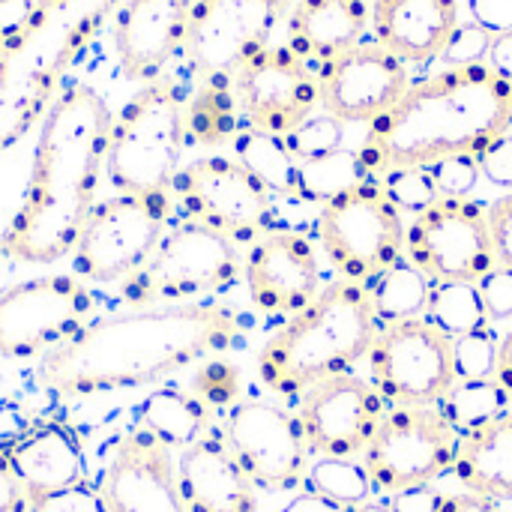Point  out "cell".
Instances as JSON below:
<instances>
[{"label": "cell", "mask_w": 512, "mask_h": 512, "mask_svg": "<svg viewBox=\"0 0 512 512\" xmlns=\"http://www.w3.org/2000/svg\"><path fill=\"white\" fill-rule=\"evenodd\" d=\"M246 318L216 300L129 309L93 318L36 369L42 390L63 399L150 387L246 339Z\"/></svg>", "instance_id": "1"}, {"label": "cell", "mask_w": 512, "mask_h": 512, "mask_svg": "<svg viewBox=\"0 0 512 512\" xmlns=\"http://www.w3.org/2000/svg\"><path fill=\"white\" fill-rule=\"evenodd\" d=\"M111 126V108L90 84L63 87L39 123L27 192L3 231L0 255L24 264H54L72 255L96 207Z\"/></svg>", "instance_id": "2"}, {"label": "cell", "mask_w": 512, "mask_h": 512, "mask_svg": "<svg viewBox=\"0 0 512 512\" xmlns=\"http://www.w3.org/2000/svg\"><path fill=\"white\" fill-rule=\"evenodd\" d=\"M512 129V84L489 63L447 66L411 81L402 99L369 123L357 159L369 177L480 156Z\"/></svg>", "instance_id": "3"}, {"label": "cell", "mask_w": 512, "mask_h": 512, "mask_svg": "<svg viewBox=\"0 0 512 512\" xmlns=\"http://www.w3.org/2000/svg\"><path fill=\"white\" fill-rule=\"evenodd\" d=\"M123 0H33L0 39V150L18 144L54 105L66 75Z\"/></svg>", "instance_id": "4"}, {"label": "cell", "mask_w": 512, "mask_h": 512, "mask_svg": "<svg viewBox=\"0 0 512 512\" xmlns=\"http://www.w3.org/2000/svg\"><path fill=\"white\" fill-rule=\"evenodd\" d=\"M381 321L369 291L336 279L303 312L291 315L258 351V378L279 399H300L312 387L348 375L369 357Z\"/></svg>", "instance_id": "5"}, {"label": "cell", "mask_w": 512, "mask_h": 512, "mask_svg": "<svg viewBox=\"0 0 512 512\" xmlns=\"http://www.w3.org/2000/svg\"><path fill=\"white\" fill-rule=\"evenodd\" d=\"M189 93L174 78L144 84L111 126L105 177L123 195H171L180 171Z\"/></svg>", "instance_id": "6"}, {"label": "cell", "mask_w": 512, "mask_h": 512, "mask_svg": "<svg viewBox=\"0 0 512 512\" xmlns=\"http://www.w3.org/2000/svg\"><path fill=\"white\" fill-rule=\"evenodd\" d=\"M243 276V255L234 240L201 225L177 222L165 231L153 255L120 282V297L132 309L204 303L225 294Z\"/></svg>", "instance_id": "7"}, {"label": "cell", "mask_w": 512, "mask_h": 512, "mask_svg": "<svg viewBox=\"0 0 512 512\" xmlns=\"http://www.w3.org/2000/svg\"><path fill=\"white\" fill-rule=\"evenodd\" d=\"M405 213L381 177H363L321 204L315 234L339 279L369 285L405 258Z\"/></svg>", "instance_id": "8"}, {"label": "cell", "mask_w": 512, "mask_h": 512, "mask_svg": "<svg viewBox=\"0 0 512 512\" xmlns=\"http://www.w3.org/2000/svg\"><path fill=\"white\" fill-rule=\"evenodd\" d=\"M174 213L171 195H111L96 201L75 246L72 270L84 282H123L159 246Z\"/></svg>", "instance_id": "9"}, {"label": "cell", "mask_w": 512, "mask_h": 512, "mask_svg": "<svg viewBox=\"0 0 512 512\" xmlns=\"http://www.w3.org/2000/svg\"><path fill=\"white\" fill-rule=\"evenodd\" d=\"M462 435L438 405L387 408L375 438L360 456L375 492L396 495L435 486L453 471Z\"/></svg>", "instance_id": "10"}, {"label": "cell", "mask_w": 512, "mask_h": 512, "mask_svg": "<svg viewBox=\"0 0 512 512\" xmlns=\"http://www.w3.org/2000/svg\"><path fill=\"white\" fill-rule=\"evenodd\" d=\"M405 258L429 282H483L498 267L489 207L468 195H441L405 228Z\"/></svg>", "instance_id": "11"}, {"label": "cell", "mask_w": 512, "mask_h": 512, "mask_svg": "<svg viewBox=\"0 0 512 512\" xmlns=\"http://www.w3.org/2000/svg\"><path fill=\"white\" fill-rule=\"evenodd\" d=\"M171 201L189 222H201L234 243H255L276 231V198L231 156H201L180 168Z\"/></svg>", "instance_id": "12"}, {"label": "cell", "mask_w": 512, "mask_h": 512, "mask_svg": "<svg viewBox=\"0 0 512 512\" xmlns=\"http://www.w3.org/2000/svg\"><path fill=\"white\" fill-rule=\"evenodd\" d=\"M369 372L387 408L441 405L459 381L456 342L426 318L381 324Z\"/></svg>", "instance_id": "13"}, {"label": "cell", "mask_w": 512, "mask_h": 512, "mask_svg": "<svg viewBox=\"0 0 512 512\" xmlns=\"http://www.w3.org/2000/svg\"><path fill=\"white\" fill-rule=\"evenodd\" d=\"M96 303L84 279L42 276L0 294V360L51 354L93 321Z\"/></svg>", "instance_id": "14"}, {"label": "cell", "mask_w": 512, "mask_h": 512, "mask_svg": "<svg viewBox=\"0 0 512 512\" xmlns=\"http://www.w3.org/2000/svg\"><path fill=\"white\" fill-rule=\"evenodd\" d=\"M291 0H195L183 57L198 81L234 78L237 69L270 45L291 12Z\"/></svg>", "instance_id": "15"}, {"label": "cell", "mask_w": 512, "mask_h": 512, "mask_svg": "<svg viewBox=\"0 0 512 512\" xmlns=\"http://www.w3.org/2000/svg\"><path fill=\"white\" fill-rule=\"evenodd\" d=\"M222 438L255 483V489H303L312 468V450L294 411L267 399H240L225 417Z\"/></svg>", "instance_id": "16"}, {"label": "cell", "mask_w": 512, "mask_h": 512, "mask_svg": "<svg viewBox=\"0 0 512 512\" xmlns=\"http://www.w3.org/2000/svg\"><path fill=\"white\" fill-rule=\"evenodd\" d=\"M231 84L243 129L288 138L321 108L315 69L288 45L258 51L237 69Z\"/></svg>", "instance_id": "17"}, {"label": "cell", "mask_w": 512, "mask_h": 512, "mask_svg": "<svg viewBox=\"0 0 512 512\" xmlns=\"http://www.w3.org/2000/svg\"><path fill=\"white\" fill-rule=\"evenodd\" d=\"M387 402L372 381L336 375L297 399V420L306 444L321 459H357L375 438Z\"/></svg>", "instance_id": "18"}, {"label": "cell", "mask_w": 512, "mask_h": 512, "mask_svg": "<svg viewBox=\"0 0 512 512\" xmlns=\"http://www.w3.org/2000/svg\"><path fill=\"white\" fill-rule=\"evenodd\" d=\"M321 111L345 123H375L411 87L408 66L375 39L315 69Z\"/></svg>", "instance_id": "19"}, {"label": "cell", "mask_w": 512, "mask_h": 512, "mask_svg": "<svg viewBox=\"0 0 512 512\" xmlns=\"http://www.w3.org/2000/svg\"><path fill=\"white\" fill-rule=\"evenodd\" d=\"M243 282L258 312L270 318H291L324 291L318 249L306 234L276 228L246 252Z\"/></svg>", "instance_id": "20"}, {"label": "cell", "mask_w": 512, "mask_h": 512, "mask_svg": "<svg viewBox=\"0 0 512 512\" xmlns=\"http://www.w3.org/2000/svg\"><path fill=\"white\" fill-rule=\"evenodd\" d=\"M96 486L108 512H189L174 453L138 426L111 444Z\"/></svg>", "instance_id": "21"}, {"label": "cell", "mask_w": 512, "mask_h": 512, "mask_svg": "<svg viewBox=\"0 0 512 512\" xmlns=\"http://www.w3.org/2000/svg\"><path fill=\"white\" fill-rule=\"evenodd\" d=\"M195 0H123L111 21L120 72L129 81H156L183 54Z\"/></svg>", "instance_id": "22"}, {"label": "cell", "mask_w": 512, "mask_h": 512, "mask_svg": "<svg viewBox=\"0 0 512 512\" xmlns=\"http://www.w3.org/2000/svg\"><path fill=\"white\" fill-rule=\"evenodd\" d=\"M3 456L27 504L87 483L84 447L75 429L60 420H42L24 429L3 447Z\"/></svg>", "instance_id": "23"}, {"label": "cell", "mask_w": 512, "mask_h": 512, "mask_svg": "<svg viewBox=\"0 0 512 512\" xmlns=\"http://www.w3.org/2000/svg\"><path fill=\"white\" fill-rule=\"evenodd\" d=\"M177 477L189 512H258V489L222 429H210L177 453Z\"/></svg>", "instance_id": "24"}, {"label": "cell", "mask_w": 512, "mask_h": 512, "mask_svg": "<svg viewBox=\"0 0 512 512\" xmlns=\"http://www.w3.org/2000/svg\"><path fill=\"white\" fill-rule=\"evenodd\" d=\"M459 0H375L372 33L405 66H426L447 54L459 30Z\"/></svg>", "instance_id": "25"}, {"label": "cell", "mask_w": 512, "mask_h": 512, "mask_svg": "<svg viewBox=\"0 0 512 512\" xmlns=\"http://www.w3.org/2000/svg\"><path fill=\"white\" fill-rule=\"evenodd\" d=\"M372 9L366 0H294L288 15V48L312 69L366 42Z\"/></svg>", "instance_id": "26"}, {"label": "cell", "mask_w": 512, "mask_h": 512, "mask_svg": "<svg viewBox=\"0 0 512 512\" xmlns=\"http://www.w3.org/2000/svg\"><path fill=\"white\" fill-rule=\"evenodd\" d=\"M456 480L465 492L512 501V411L492 417L489 423L471 429L459 441V456L453 465Z\"/></svg>", "instance_id": "27"}, {"label": "cell", "mask_w": 512, "mask_h": 512, "mask_svg": "<svg viewBox=\"0 0 512 512\" xmlns=\"http://www.w3.org/2000/svg\"><path fill=\"white\" fill-rule=\"evenodd\" d=\"M135 420H138L135 426L141 432L162 441L171 453L186 450L189 444H195L201 435H207L213 429L210 408L195 393H183V390H171V387L153 390L138 405Z\"/></svg>", "instance_id": "28"}, {"label": "cell", "mask_w": 512, "mask_h": 512, "mask_svg": "<svg viewBox=\"0 0 512 512\" xmlns=\"http://www.w3.org/2000/svg\"><path fill=\"white\" fill-rule=\"evenodd\" d=\"M231 147H234V159L243 168H249L273 198H303L300 162L288 150L285 138L255 129H240Z\"/></svg>", "instance_id": "29"}, {"label": "cell", "mask_w": 512, "mask_h": 512, "mask_svg": "<svg viewBox=\"0 0 512 512\" xmlns=\"http://www.w3.org/2000/svg\"><path fill=\"white\" fill-rule=\"evenodd\" d=\"M240 108L234 96L231 78H213L201 81L195 96L186 105V132L192 144L216 147L225 141H234L240 132Z\"/></svg>", "instance_id": "30"}, {"label": "cell", "mask_w": 512, "mask_h": 512, "mask_svg": "<svg viewBox=\"0 0 512 512\" xmlns=\"http://www.w3.org/2000/svg\"><path fill=\"white\" fill-rule=\"evenodd\" d=\"M363 288L369 291L378 321L396 324V321L423 318L432 282L408 258H402L399 264H393L390 270H384L378 279H372Z\"/></svg>", "instance_id": "31"}, {"label": "cell", "mask_w": 512, "mask_h": 512, "mask_svg": "<svg viewBox=\"0 0 512 512\" xmlns=\"http://www.w3.org/2000/svg\"><path fill=\"white\" fill-rule=\"evenodd\" d=\"M423 318L444 330L450 339H462L492 327L480 288L471 282H432Z\"/></svg>", "instance_id": "32"}, {"label": "cell", "mask_w": 512, "mask_h": 512, "mask_svg": "<svg viewBox=\"0 0 512 512\" xmlns=\"http://www.w3.org/2000/svg\"><path fill=\"white\" fill-rule=\"evenodd\" d=\"M510 405V396L501 390V384L495 378H483V381H456V387L447 393V399L438 405L447 420L456 426L459 435L489 423L492 417L504 414Z\"/></svg>", "instance_id": "33"}, {"label": "cell", "mask_w": 512, "mask_h": 512, "mask_svg": "<svg viewBox=\"0 0 512 512\" xmlns=\"http://www.w3.org/2000/svg\"><path fill=\"white\" fill-rule=\"evenodd\" d=\"M303 489L330 498L342 507H357L369 501L372 480L363 471V465H357L354 459H318L309 468Z\"/></svg>", "instance_id": "34"}, {"label": "cell", "mask_w": 512, "mask_h": 512, "mask_svg": "<svg viewBox=\"0 0 512 512\" xmlns=\"http://www.w3.org/2000/svg\"><path fill=\"white\" fill-rule=\"evenodd\" d=\"M363 177L369 174L363 171L357 153H348V150H339L315 162H300V186H303V198L309 201H327Z\"/></svg>", "instance_id": "35"}, {"label": "cell", "mask_w": 512, "mask_h": 512, "mask_svg": "<svg viewBox=\"0 0 512 512\" xmlns=\"http://www.w3.org/2000/svg\"><path fill=\"white\" fill-rule=\"evenodd\" d=\"M285 141L297 162H315L342 150V123L333 120L330 114H312Z\"/></svg>", "instance_id": "36"}, {"label": "cell", "mask_w": 512, "mask_h": 512, "mask_svg": "<svg viewBox=\"0 0 512 512\" xmlns=\"http://www.w3.org/2000/svg\"><path fill=\"white\" fill-rule=\"evenodd\" d=\"M240 369L228 360H204V366L195 375L192 393L213 411V408H234L240 396Z\"/></svg>", "instance_id": "37"}, {"label": "cell", "mask_w": 512, "mask_h": 512, "mask_svg": "<svg viewBox=\"0 0 512 512\" xmlns=\"http://www.w3.org/2000/svg\"><path fill=\"white\" fill-rule=\"evenodd\" d=\"M453 342H456V375H459V381L495 378V360H498L501 336H495L492 327L477 330V333L462 336V339H453Z\"/></svg>", "instance_id": "38"}, {"label": "cell", "mask_w": 512, "mask_h": 512, "mask_svg": "<svg viewBox=\"0 0 512 512\" xmlns=\"http://www.w3.org/2000/svg\"><path fill=\"white\" fill-rule=\"evenodd\" d=\"M381 180H384L390 198L399 204V210L411 213V216L426 210L435 198H441L429 168H405V171H393Z\"/></svg>", "instance_id": "39"}, {"label": "cell", "mask_w": 512, "mask_h": 512, "mask_svg": "<svg viewBox=\"0 0 512 512\" xmlns=\"http://www.w3.org/2000/svg\"><path fill=\"white\" fill-rule=\"evenodd\" d=\"M429 174L441 195H468L480 177V165L474 156H456V159H444L432 165Z\"/></svg>", "instance_id": "40"}, {"label": "cell", "mask_w": 512, "mask_h": 512, "mask_svg": "<svg viewBox=\"0 0 512 512\" xmlns=\"http://www.w3.org/2000/svg\"><path fill=\"white\" fill-rule=\"evenodd\" d=\"M492 33L480 24H459L444 60L450 66H471V63H486L489 45H492Z\"/></svg>", "instance_id": "41"}, {"label": "cell", "mask_w": 512, "mask_h": 512, "mask_svg": "<svg viewBox=\"0 0 512 512\" xmlns=\"http://www.w3.org/2000/svg\"><path fill=\"white\" fill-rule=\"evenodd\" d=\"M489 321H512V270L495 267L483 282H477Z\"/></svg>", "instance_id": "42"}, {"label": "cell", "mask_w": 512, "mask_h": 512, "mask_svg": "<svg viewBox=\"0 0 512 512\" xmlns=\"http://www.w3.org/2000/svg\"><path fill=\"white\" fill-rule=\"evenodd\" d=\"M489 225H492V240L498 252V267L512 270V192L501 195L489 207Z\"/></svg>", "instance_id": "43"}, {"label": "cell", "mask_w": 512, "mask_h": 512, "mask_svg": "<svg viewBox=\"0 0 512 512\" xmlns=\"http://www.w3.org/2000/svg\"><path fill=\"white\" fill-rule=\"evenodd\" d=\"M480 174H486L492 183L498 186H510L512 189V135L507 132L504 138H498L486 153L477 156Z\"/></svg>", "instance_id": "44"}, {"label": "cell", "mask_w": 512, "mask_h": 512, "mask_svg": "<svg viewBox=\"0 0 512 512\" xmlns=\"http://www.w3.org/2000/svg\"><path fill=\"white\" fill-rule=\"evenodd\" d=\"M474 24L486 27L492 36L512 30V0H468Z\"/></svg>", "instance_id": "45"}, {"label": "cell", "mask_w": 512, "mask_h": 512, "mask_svg": "<svg viewBox=\"0 0 512 512\" xmlns=\"http://www.w3.org/2000/svg\"><path fill=\"white\" fill-rule=\"evenodd\" d=\"M444 492H438L435 486H417L408 492H396L390 495V510L393 512H438Z\"/></svg>", "instance_id": "46"}, {"label": "cell", "mask_w": 512, "mask_h": 512, "mask_svg": "<svg viewBox=\"0 0 512 512\" xmlns=\"http://www.w3.org/2000/svg\"><path fill=\"white\" fill-rule=\"evenodd\" d=\"M438 512H504V510H501V501H492V498H483V495H474V492H459V495L444 492Z\"/></svg>", "instance_id": "47"}, {"label": "cell", "mask_w": 512, "mask_h": 512, "mask_svg": "<svg viewBox=\"0 0 512 512\" xmlns=\"http://www.w3.org/2000/svg\"><path fill=\"white\" fill-rule=\"evenodd\" d=\"M0 512H27V498L21 486L15 483L3 450H0Z\"/></svg>", "instance_id": "48"}, {"label": "cell", "mask_w": 512, "mask_h": 512, "mask_svg": "<svg viewBox=\"0 0 512 512\" xmlns=\"http://www.w3.org/2000/svg\"><path fill=\"white\" fill-rule=\"evenodd\" d=\"M486 63L512 84V30L510 33H498L489 45V54H486Z\"/></svg>", "instance_id": "49"}, {"label": "cell", "mask_w": 512, "mask_h": 512, "mask_svg": "<svg viewBox=\"0 0 512 512\" xmlns=\"http://www.w3.org/2000/svg\"><path fill=\"white\" fill-rule=\"evenodd\" d=\"M276 512H351V507H342V504H336L330 498H321V495L306 489V492H300L297 498H291L282 510Z\"/></svg>", "instance_id": "50"}, {"label": "cell", "mask_w": 512, "mask_h": 512, "mask_svg": "<svg viewBox=\"0 0 512 512\" xmlns=\"http://www.w3.org/2000/svg\"><path fill=\"white\" fill-rule=\"evenodd\" d=\"M495 381L501 384V390L510 396V402H512V327L504 333V336H501V342H498Z\"/></svg>", "instance_id": "51"}, {"label": "cell", "mask_w": 512, "mask_h": 512, "mask_svg": "<svg viewBox=\"0 0 512 512\" xmlns=\"http://www.w3.org/2000/svg\"><path fill=\"white\" fill-rule=\"evenodd\" d=\"M30 3L33 0H0V39L24 21V15L30 12Z\"/></svg>", "instance_id": "52"}, {"label": "cell", "mask_w": 512, "mask_h": 512, "mask_svg": "<svg viewBox=\"0 0 512 512\" xmlns=\"http://www.w3.org/2000/svg\"><path fill=\"white\" fill-rule=\"evenodd\" d=\"M351 512H393L390 510V504L384 501H366V504H357V507H351Z\"/></svg>", "instance_id": "53"}, {"label": "cell", "mask_w": 512, "mask_h": 512, "mask_svg": "<svg viewBox=\"0 0 512 512\" xmlns=\"http://www.w3.org/2000/svg\"><path fill=\"white\" fill-rule=\"evenodd\" d=\"M291 3H294V0H291Z\"/></svg>", "instance_id": "54"}]
</instances>
